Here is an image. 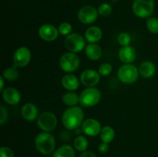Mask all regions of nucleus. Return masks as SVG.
<instances>
[{
  "label": "nucleus",
  "mask_w": 158,
  "mask_h": 157,
  "mask_svg": "<svg viewBox=\"0 0 158 157\" xmlns=\"http://www.w3.org/2000/svg\"><path fill=\"white\" fill-rule=\"evenodd\" d=\"M147 29L153 34L158 33V18L155 17H150L147 20Z\"/></svg>",
  "instance_id": "a878e982"
},
{
  "label": "nucleus",
  "mask_w": 158,
  "mask_h": 157,
  "mask_svg": "<svg viewBox=\"0 0 158 157\" xmlns=\"http://www.w3.org/2000/svg\"><path fill=\"white\" fill-rule=\"evenodd\" d=\"M65 46L70 52L77 53L86 48V39L85 37L80 34L74 32L66 35L65 38Z\"/></svg>",
  "instance_id": "423d86ee"
},
{
  "label": "nucleus",
  "mask_w": 158,
  "mask_h": 157,
  "mask_svg": "<svg viewBox=\"0 0 158 157\" xmlns=\"http://www.w3.org/2000/svg\"><path fill=\"white\" fill-rule=\"evenodd\" d=\"M80 82L86 87H95L100 80V75L94 69H85L80 74Z\"/></svg>",
  "instance_id": "f8f14e48"
},
{
  "label": "nucleus",
  "mask_w": 158,
  "mask_h": 157,
  "mask_svg": "<svg viewBox=\"0 0 158 157\" xmlns=\"http://www.w3.org/2000/svg\"><path fill=\"white\" fill-rule=\"evenodd\" d=\"M81 129L85 135L90 137H94L100 133L102 126L100 122L97 119L89 118L83 121L81 126Z\"/></svg>",
  "instance_id": "9b49d317"
},
{
  "label": "nucleus",
  "mask_w": 158,
  "mask_h": 157,
  "mask_svg": "<svg viewBox=\"0 0 158 157\" xmlns=\"http://www.w3.org/2000/svg\"><path fill=\"white\" fill-rule=\"evenodd\" d=\"M139 75V69L132 64L123 65L117 72L119 80L124 84H132L135 83Z\"/></svg>",
  "instance_id": "39448f33"
},
{
  "label": "nucleus",
  "mask_w": 158,
  "mask_h": 157,
  "mask_svg": "<svg viewBox=\"0 0 158 157\" xmlns=\"http://www.w3.org/2000/svg\"><path fill=\"white\" fill-rule=\"evenodd\" d=\"M156 72V66L151 61H144L139 67V73L143 78H150L154 75Z\"/></svg>",
  "instance_id": "aec40b11"
},
{
  "label": "nucleus",
  "mask_w": 158,
  "mask_h": 157,
  "mask_svg": "<svg viewBox=\"0 0 158 157\" xmlns=\"http://www.w3.org/2000/svg\"><path fill=\"white\" fill-rule=\"evenodd\" d=\"M101 99V92L96 87H87L80 95V104L83 107L95 106Z\"/></svg>",
  "instance_id": "7ed1b4c3"
},
{
  "label": "nucleus",
  "mask_w": 158,
  "mask_h": 157,
  "mask_svg": "<svg viewBox=\"0 0 158 157\" xmlns=\"http://www.w3.org/2000/svg\"><path fill=\"white\" fill-rule=\"evenodd\" d=\"M100 136V139L102 140L103 143H106L109 144V143H112L114 137H115V131L111 126H105L102 127Z\"/></svg>",
  "instance_id": "4be33fe9"
},
{
  "label": "nucleus",
  "mask_w": 158,
  "mask_h": 157,
  "mask_svg": "<svg viewBox=\"0 0 158 157\" xmlns=\"http://www.w3.org/2000/svg\"><path fill=\"white\" fill-rule=\"evenodd\" d=\"M38 34L40 38L46 42H52L59 36L58 28L51 24H43L40 27Z\"/></svg>",
  "instance_id": "ddd939ff"
},
{
  "label": "nucleus",
  "mask_w": 158,
  "mask_h": 157,
  "mask_svg": "<svg viewBox=\"0 0 158 157\" xmlns=\"http://www.w3.org/2000/svg\"><path fill=\"white\" fill-rule=\"evenodd\" d=\"M4 77L2 75L0 76V81H1V85H0V91L2 92V91L4 90V86H5V82H4Z\"/></svg>",
  "instance_id": "f704fd0d"
},
{
  "label": "nucleus",
  "mask_w": 158,
  "mask_h": 157,
  "mask_svg": "<svg viewBox=\"0 0 158 157\" xmlns=\"http://www.w3.org/2000/svg\"><path fill=\"white\" fill-rule=\"evenodd\" d=\"M154 0H134L132 6L133 12L138 18H150L154 11Z\"/></svg>",
  "instance_id": "20e7f679"
},
{
  "label": "nucleus",
  "mask_w": 158,
  "mask_h": 157,
  "mask_svg": "<svg viewBox=\"0 0 158 157\" xmlns=\"http://www.w3.org/2000/svg\"><path fill=\"white\" fill-rule=\"evenodd\" d=\"M34 143L35 149L43 155L51 154L56 147L55 138L49 132H43L38 134L35 136Z\"/></svg>",
  "instance_id": "f03ea898"
},
{
  "label": "nucleus",
  "mask_w": 158,
  "mask_h": 157,
  "mask_svg": "<svg viewBox=\"0 0 158 157\" xmlns=\"http://www.w3.org/2000/svg\"><path fill=\"white\" fill-rule=\"evenodd\" d=\"M0 157H14L13 150L7 146H2L0 148Z\"/></svg>",
  "instance_id": "7c9ffc66"
},
{
  "label": "nucleus",
  "mask_w": 158,
  "mask_h": 157,
  "mask_svg": "<svg viewBox=\"0 0 158 157\" xmlns=\"http://www.w3.org/2000/svg\"><path fill=\"white\" fill-rule=\"evenodd\" d=\"M62 100L66 106L73 107L77 106V104L80 103V95H77L76 92H68L63 95Z\"/></svg>",
  "instance_id": "5701e85b"
},
{
  "label": "nucleus",
  "mask_w": 158,
  "mask_h": 157,
  "mask_svg": "<svg viewBox=\"0 0 158 157\" xmlns=\"http://www.w3.org/2000/svg\"><path fill=\"white\" fill-rule=\"evenodd\" d=\"M2 76L4 78L8 81H15L19 77V72L17 70L16 66H12V67L7 68L3 71Z\"/></svg>",
  "instance_id": "393cba45"
},
{
  "label": "nucleus",
  "mask_w": 158,
  "mask_h": 157,
  "mask_svg": "<svg viewBox=\"0 0 158 157\" xmlns=\"http://www.w3.org/2000/svg\"><path fill=\"white\" fill-rule=\"evenodd\" d=\"M58 30L60 34H61V35H68L69 34H71V32L73 30V26L69 22H62L59 26Z\"/></svg>",
  "instance_id": "c756f323"
},
{
  "label": "nucleus",
  "mask_w": 158,
  "mask_h": 157,
  "mask_svg": "<svg viewBox=\"0 0 158 157\" xmlns=\"http://www.w3.org/2000/svg\"><path fill=\"white\" fill-rule=\"evenodd\" d=\"M98 11L96 8L91 6H83L77 13L79 21L84 25L94 23L98 18Z\"/></svg>",
  "instance_id": "1a4fd4ad"
},
{
  "label": "nucleus",
  "mask_w": 158,
  "mask_h": 157,
  "mask_svg": "<svg viewBox=\"0 0 158 157\" xmlns=\"http://www.w3.org/2000/svg\"><path fill=\"white\" fill-rule=\"evenodd\" d=\"M113 66L112 65L108 62H104L99 66L98 72L100 75L103 76H107L112 72Z\"/></svg>",
  "instance_id": "c85d7f7f"
},
{
  "label": "nucleus",
  "mask_w": 158,
  "mask_h": 157,
  "mask_svg": "<svg viewBox=\"0 0 158 157\" xmlns=\"http://www.w3.org/2000/svg\"><path fill=\"white\" fill-rule=\"evenodd\" d=\"M62 86L69 92L77 90L80 86V79L72 73H67L63 75L61 80Z\"/></svg>",
  "instance_id": "f3484780"
},
{
  "label": "nucleus",
  "mask_w": 158,
  "mask_h": 157,
  "mask_svg": "<svg viewBox=\"0 0 158 157\" xmlns=\"http://www.w3.org/2000/svg\"><path fill=\"white\" fill-rule=\"evenodd\" d=\"M80 60L78 55L73 52H66L60 58V66L63 71L71 73L79 68Z\"/></svg>",
  "instance_id": "0eeeda50"
},
{
  "label": "nucleus",
  "mask_w": 158,
  "mask_h": 157,
  "mask_svg": "<svg viewBox=\"0 0 158 157\" xmlns=\"http://www.w3.org/2000/svg\"><path fill=\"white\" fill-rule=\"evenodd\" d=\"M31 51L26 46L19 47L13 54L14 66L17 68H23L30 62Z\"/></svg>",
  "instance_id": "9d476101"
},
{
  "label": "nucleus",
  "mask_w": 158,
  "mask_h": 157,
  "mask_svg": "<svg viewBox=\"0 0 158 157\" xmlns=\"http://www.w3.org/2000/svg\"><path fill=\"white\" fill-rule=\"evenodd\" d=\"M74 148L69 145H63L53 152L52 157H75Z\"/></svg>",
  "instance_id": "412c9836"
},
{
  "label": "nucleus",
  "mask_w": 158,
  "mask_h": 157,
  "mask_svg": "<svg viewBox=\"0 0 158 157\" xmlns=\"http://www.w3.org/2000/svg\"><path fill=\"white\" fill-rule=\"evenodd\" d=\"M2 99L5 103L10 106H16L21 101V94L18 89L9 87L2 91Z\"/></svg>",
  "instance_id": "4468645a"
},
{
  "label": "nucleus",
  "mask_w": 158,
  "mask_h": 157,
  "mask_svg": "<svg viewBox=\"0 0 158 157\" xmlns=\"http://www.w3.org/2000/svg\"><path fill=\"white\" fill-rule=\"evenodd\" d=\"M97 11H98L99 15H101V16L106 17V16H108V15H110L111 13H112L113 9H112V6H111L109 3L103 2L99 6L98 9H97Z\"/></svg>",
  "instance_id": "bb28decb"
},
{
  "label": "nucleus",
  "mask_w": 158,
  "mask_h": 157,
  "mask_svg": "<svg viewBox=\"0 0 158 157\" xmlns=\"http://www.w3.org/2000/svg\"><path fill=\"white\" fill-rule=\"evenodd\" d=\"M84 121V112L80 106L69 107L63 112L62 123L68 130H75L82 126Z\"/></svg>",
  "instance_id": "f257e3e1"
},
{
  "label": "nucleus",
  "mask_w": 158,
  "mask_h": 157,
  "mask_svg": "<svg viewBox=\"0 0 158 157\" xmlns=\"http://www.w3.org/2000/svg\"><path fill=\"white\" fill-rule=\"evenodd\" d=\"M109 149H110V146L108 143H103V142H102V143L98 146V150L100 153H103V154L106 153V152L109 151Z\"/></svg>",
  "instance_id": "473e14b6"
},
{
  "label": "nucleus",
  "mask_w": 158,
  "mask_h": 157,
  "mask_svg": "<svg viewBox=\"0 0 158 157\" xmlns=\"http://www.w3.org/2000/svg\"><path fill=\"white\" fill-rule=\"evenodd\" d=\"M37 125L43 132H50L56 127L57 118L52 112H44L37 118Z\"/></svg>",
  "instance_id": "6e6552de"
},
{
  "label": "nucleus",
  "mask_w": 158,
  "mask_h": 157,
  "mask_svg": "<svg viewBox=\"0 0 158 157\" xmlns=\"http://www.w3.org/2000/svg\"><path fill=\"white\" fill-rule=\"evenodd\" d=\"M88 146H89V142L86 137L84 135H79L75 138L73 141V147L76 150L79 152H84L87 149Z\"/></svg>",
  "instance_id": "b1692460"
},
{
  "label": "nucleus",
  "mask_w": 158,
  "mask_h": 157,
  "mask_svg": "<svg viewBox=\"0 0 158 157\" xmlns=\"http://www.w3.org/2000/svg\"><path fill=\"white\" fill-rule=\"evenodd\" d=\"M103 36L102 29L98 26H93L88 28L84 34L86 41L89 43H97Z\"/></svg>",
  "instance_id": "a211bd4d"
},
{
  "label": "nucleus",
  "mask_w": 158,
  "mask_h": 157,
  "mask_svg": "<svg viewBox=\"0 0 158 157\" xmlns=\"http://www.w3.org/2000/svg\"><path fill=\"white\" fill-rule=\"evenodd\" d=\"M8 119V112L5 106H0V125L2 126L6 123Z\"/></svg>",
  "instance_id": "2f4dec72"
},
{
  "label": "nucleus",
  "mask_w": 158,
  "mask_h": 157,
  "mask_svg": "<svg viewBox=\"0 0 158 157\" xmlns=\"http://www.w3.org/2000/svg\"><path fill=\"white\" fill-rule=\"evenodd\" d=\"M85 54L89 59L97 61L101 58L103 51L97 43H89L85 48Z\"/></svg>",
  "instance_id": "6ab92c4d"
},
{
  "label": "nucleus",
  "mask_w": 158,
  "mask_h": 157,
  "mask_svg": "<svg viewBox=\"0 0 158 157\" xmlns=\"http://www.w3.org/2000/svg\"><path fill=\"white\" fill-rule=\"evenodd\" d=\"M117 41L122 47L130 46L131 42V36L127 32H121L117 37Z\"/></svg>",
  "instance_id": "cd10ccee"
},
{
  "label": "nucleus",
  "mask_w": 158,
  "mask_h": 157,
  "mask_svg": "<svg viewBox=\"0 0 158 157\" xmlns=\"http://www.w3.org/2000/svg\"><path fill=\"white\" fill-rule=\"evenodd\" d=\"M21 114L23 118L26 121H35L39 116L38 109L33 103H27L22 107Z\"/></svg>",
  "instance_id": "dca6fc26"
},
{
  "label": "nucleus",
  "mask_w": 158,
  "mask_h": 157,
  "mask_svg": "<svg viewBox=\"0 0 158 157\" xmlns=\"http://www.w3.org/2000/svg\"><path fill=\"white\" fill-rule=\"evenodd\" d=\"M80 157H97V155H96V154L94 152H91V151L86 150L82 152Z\"/></svg>",
  "instance_id": "72a5a7b5"
},
{
  "label": "nucleus",
  "mask_w": 158,
  "mask_h": 157,
  "mask_svg": "<svg viewBox=\"0 0 158 157\" xmlns=\"http://www.w3.org/2000/svg\"><path fill=\"white\" fill-rule=\"evenodd\" d=\"M118 56L120 61L124 64H131L136 59L137 52L132 46H123L119 50Z\"/></svg>",
  "instance_id": "2eb2a0df"
}]
</instances>
